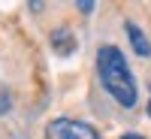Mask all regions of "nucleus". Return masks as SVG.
Wrapping results in <instances>:
<instances>
[{"label":"nucleus","instance_id":"0eeeda50","mask_svg":"<svg viewBox=\"0 0 151 139\" xmlns=\"http://www.w3.org/2000/svg\"><path fill=\"white\" fill-rule=\"evenodd\" d=\"M27 6H30L33 12H42V0H27Z\"/></svg>","mask_w":151,"mask_h":139},{"label":"nucleus","instance_id":"20e7f679","mask_svg":"<svg viewBox=\"0 0 151 139\" xmlns=\"http://www.w3.org/2000/svg\"><path fill=\"white\" fill-rule=\"evenodd\" d=\"M52 48L60 55V58H67V55H73L76 52V36L67 30V27H58V30H52Z\"/></svg>","mask_w":151,"mask_h":139},{"label":"nucleus","instance_id":"6e6552de","mask_svg":"<svg viewBox=\"0 0 151 139\" xmlns=\"http://www.w3.org/2000/svg\"><path fill=\"white\" fill-rule=\"evenodd\" d=\"M121 139H145V136H139V133H124Z\"/></svg>","mask_w":151,"mask_h":139},{"label":"nucleus","instance_id":"f03ea898","mask_svg":"<svg viewBox=\"0 0 151 139\" xmlns=\"http://www.w3.org/2000/svg\"><path fill=\"white\" fill-rule=\"evenodd\" d=\"M45 139H100V133L85 121L76 118H55L45 127Z\"/></svg>","mask_w":151,"mask_h":139},{"label":"nucleus","instance_id":"f257e3e1","mask_svg":"<svg viewBox=\"0 0 151 139\" xmlns=\"http://www.w3.org/2000/svg\"><path fill=\"white\" fill-rule=\"evenodd\" d=\"M97 73H100V82L103 88L118 100L121 106H136V79L124 60L121 48L115 45H100L97 52Z\"/></svg>","mask_w":151,"mask_h":139},{"label":"nucleus","instance_id":"1a4fd4ad","mask_svg":"<svg viewBox=\"0 0 151 139\" xmlns=\"http://www.w3.org/2000/svg\"><path fill=\"white\" fill-rule=\"evenodd\" d=\"M148 115H151V91H148Z\"/></svg>","mask_w":151,"mask_h":139},{"label":"nucleus","instance_id":"7ed1b4c3","mask_svg":"<svg viewBox=\"0 0 151 139\" xmlns=\"http://www.w3.org/2000/svg\"><path fill=\"white\" fill-rule=\"evenodd\" d=\"M124 30H127L130 45L136 48V55H139V58H148V55H151V42H148V36L142 33V27H139V24H133V21H127V24H124Z\"/></svg>","mask_w":151,"mask_h":139},{"label":"nucleus","instance_id":"423d86ee","mask_svg":"<svg viewBox=\"0 0 151 139\" xmlns=\"http://www.w3.org/2000/svg\"><path fill=\"white\" fill-rule=\"evenodd\" d=\"M3 112H9V94L0 88V115H3Z\"/></svg>","mask_w":151,"mask_h":139},{"label":"nucleus","instance_id":"39448f33","mask_svg":"<svg viewBox=\"0 0 151 139\" xmlns=\"http://www.w3.org/2000/svg\"><path fill=\"white\" fill-rule=\"evenodd\" d=\"M76 6H79L82 15H91L94 12V0H76Z\"/></svg>","mask_w":151,"mask_h":139}]
</instances>
